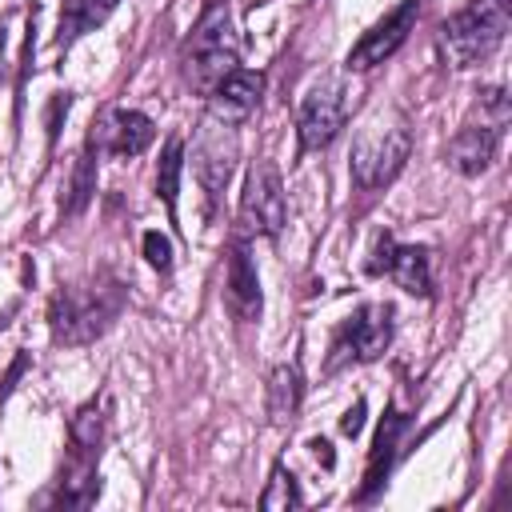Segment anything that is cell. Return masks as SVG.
<instances>
[{
	"label": "cell",
	"instance_id": "obj_28",
	"mask_svg": "<svg viewBox=\"0 0 512 512\" xmlns=\"http://www.w3.org/2000/svg\"><path fill=\"white\" fill-rule=\"evenodd\" d=\"M308 448H312V456H316L324 468H332V464H336V452H332V444H328V440H320V436H316Z\"/></svg>",
	"mask_w": 512,
	"mask_h": 512
},
{
	"label": "cell",
	"instance_id": "obj_10",
	"mask_svg": "<svg viewBox=\"0 0 512 512\" xmlns=\"http://www.w3.org/2000/svg\"><path fill=\"white\" fill-rule=\"evenodd\" d=\"M416 12H420V0H400L384 20H376V24L352 44L348 68L364 72V68H372V64H384V60L408 40V32H412V24H416Z\"/></svg>",
	"mask_w": 512,
	"mask_h": 512
},
{
	"label": "cell",
	"instance_id": "obj_14",
	"mask_svg": "<svg viewBox=\"0 0 512 512\" xmlns=\"http://www.w3.org/2000/svg\"><path fill=\"white\" fill-rule=\"evenodd\" d=\"M228 308L240 320H260V308H264L260 272L248 244H232V256H228Z\"/></svg>",
	"mask_w": 512,
	"mask_h": 512
},
{
	"label": "cell",
	"instance_id": "obj_25",
	"mask_svg": "<svg viewBox=\"0 0 512 512\" xmlns=\"http://www.w3.org/2000/svg\"><path fill=\"white\" fill-rule=\"evenodd\" d=\"M68 108H72V96L68 92H56L52 96V104H48V144H56V136H60V120L68 116Z\"/></svg>",
	"mask_w": 512,
	"mask_h": 512
},
{
	"label": "cell",
	"instance_id": "obj_4",
	"mask_svg": "<svg viewBox=\"0 0 512 512\" xmlns=\"http://www.w3.org/2000/svg\"><path fill=\"white\" fill-rule=\"evenodd\" d=\"M236 56H240V44L232 32L228 0H212L184 44V76L192 88L212 92V84L236 68Z\"/></svg>",
	"mask_w": 512,
	"mask_h": 512
},
{
	"label": "cell",
	"instance_id": "obj_26",
	"mask_svg": "<svg viewBox=\"0 0 512 512\" xmlns=\"http://www.w3.org/2000/svg\"><path fill=\"white\" fill-rule=\"evenodd\" d=\"M364 412H368V404H364V400H356V404L340 416V432L356 440V436H360V428H364Z\"/></svg>",
	"mask_w": 512,
	"mask_h": 512
},
{
	"label": "cell",
	"instance_id": "obj_16",
	"mask_svg": "<svg viewBox=\"0 0 512 512\" xmlns=\"http://www.w3.org/2000/svg\"><path fill=\"white\" fill-rule=\"evenodd\" d=\"M96 492H100V476H96V456H92V452H80V448H76V456L68 460L64 476L56 480V488H52L48 504H60V508H88V504L96 500Z\"/></svg>",
	"mask_w": 512,
	"mask_h": 512
},
{
	"label": "cell",
	"instance_id": "obj_12",
	"mask_svg": "<svg viewBox=\"0 0 512 512\" xmlns=\"http://www.w3.org/2000/svg\"><path fill=\"white\" fill-rule=\"evenodd\" d=\"M260 92H264V76L260 72L232 68L224 80L212 84V92H208V116L220 120V124H244L256 112Z\"/></svg>",
	"mask_w": 512,
	"mask_h": 512
},
{
	"label": "cell",
	"instance_id": "obj_9",
	"mask_svg": "<svg viewBox=\"0 0 512 512\" xmlns=\"http://www.w3.org/2000/svg\"><path fill=\"white\" fill-rule=\"evenodd\" d=\"M240 144H236V124H220V120H204L200 136H196V180L208 192V204L220 200V192L232 180Z\"/></svg>",
	"mask_w": 512,
	"mask_h": 512
},
{
	"label": "cell",
	"instance_id": "obj_8",
	"mask_svg": "<svg viewBox=\"0 0 512 512\" xmlns=\"http://www.w3.org/2000/svg\"><path fill=\"white\" fill-rule=\"evenodd\" d=\"M368 272L372 276H392L412 296H428L432 292V260H428V248L424 244H396L388 232H380L372 240Z\"/></svg>",
	"mask_w": 512,
	"mask_h": 512
},
{
	"label": "cell",
	"instance_id": "obj_20",
	"mask_svg": "<svg viewBox=\"0 0 512 512\" xmlns=\"http://www.w3.org/2000/svg\"><path fill=\"white\" fill-rule=\"evenodd\" d=\"M92 192H96V144L88 140V144H84V152L76 156V168H72V184H68L64 212H68V216L84 212V208H88V200H92Z\"/></svg>",
	"mask_w": 512,
	"mask_h": 512
},
{
	"label": "cell",
	"instance_id": "obj_1",
	"mask_svg": "<svg viewBox=\"0 0 512 512\" xmlns=\"http://www.w3.org/2000/svg\"><path fill=\"white\" fill-rule=\"evenodd\" d=\"M124 308V288L116 280H92L60 288L48 304V324L56 344H88L112 328Z\"/></svg>",
	"mask_w": 512,
	"mask_h": 512
},
{
	"label": "cell",
	"instance_id": "obj_6",
	"mask_svg": "<svg viewBox=\"0 0 512 512\" xmlns=\"http://www.w3.org/2000/svg\"><path fill=\"white\" fill-rule=\"evenodd\" d=\"M240 212H244V224L268 240H276L288 224V200H284V184H280V172L272 160H256L248 168V180H244V200H240Z\"/></svg>",
	"mask_w": 512,
	"mask_h": 512
},
{
	"label": "cell",
	"instance_id": "obj_3",
	"mask_svg": "<svg viewBox=\"0 0 512 512\" xmlns=\"http://www.w3.org/2000/svg\"><path fill=\"white\" fill-rule=\"evenodd\" d=\"M512 24V0H472L440 28V52L452 68L484 64L508 36Z\"/></svg>",
	"mask_w": 512,
	"mask_h": 512
},
{
	"label": "cell",
	"instance_id": "obj_27",
	"mask_svg": "<svg viewBox=\"0 0 512 512\" xmlns=\"http://www.w3.org/2000/svg\"><path fill=\"white\" fill-rule=\"evenodd\" d=\"M24 368H28V352H16V360L8 364V372H4V380H0V400H8V396H12L16 380L24 376Z\"/></svg>",
	"mask_w": 512,
	"mask_h": 512
},
{
	"label": "cell",
	"instance_id": "obj_5",
	"mask_svg": "<svg viewBox=\"0 0 512 512\" xmlns=\"http://www.w3.org/2000/svg\"><path fill=\"white\" fill-rule=\"evenodd\" d=\"M392 304H360L336 332L332 340V360L328 372H336L340 364H368L376 356H384V348L392 344Z\"/></svg>",
	"mask_w": 512,
	"mask_h": 512
},
{
	"label": "cell",
	"instance_id": "obj_22",
	"mask_svg": "<svg viewBox=\"0 0 512 512\" xmlns=\"http://www.w3.org/2000/svg\"><path fill=\"white\" fill-rule=\"evenodd\" d=\"M300 504H304V492H300L296 476L284 464H276L268 488L260 492V508H300Z\"/></svg>",
	"mask_w": 512,
	"mask_h": 512
},
{
	"label": "cell",
	"instance_id": "obj_2",
	"mask_svg": "<svg viewBox=\"0 0 512 512\" xmlns=\"http://www.w3.org/2000/svg\"><path fill=\"white\" fill-rule=\"evenodd\" d=\"M408 152H412V128H408V120L400 112H376V116H368L360 124V132L352 140V156H348L352 184L360 192L384 188L404 168Z\"/></svg>",
	"mask_w": 512,
	"mask_h": 512
},
{
	"label": "cell",
	"instance_id": "obj_23",
	"mask_svg": "<svg viewBox=\"0 0 512 512\" xmlns=\"http://www.w3.org/2000/svg\"><path fill=\"white\" fill-rule=\"evenodd\" d=\"M508 120H512V100H508V92H504L500 84L484 88V92H480V124H488V128L504 132V128H508Z\"/></svg>",
	"mask_w": 512,
	"mask_h": 512
},
{
	"label": "cell",
	"instance_id": "obj_21",
	"mask_svg": "<svg viewBox=\"0 0 512 512\" xmlns=\"http://www.w3.org/2000/svg\"><path fill=\"white\" fill-rule=\"evenodd\" d=\"M104 424H108V416H104V404L100 400H88V404H80L76 408V416H72V444L80 448V452H100V444H104Z\"/></svg>",
	"mask_w": 512,
	"mask_h": 512
},
{
	"label": "cell",
	"instance_id": "obj_11",
	"mask_svg": "<svg viewBox=\"0 0 512 512\" xmlns=\"http://www.w3.org/2000/svg\"><path fill=\"white\" fill-rule=\"evenodd\" d=\"M156 128L140 108H108L96 124H92V144L104 148L108 156H140L152 144Z\"/></svg>",
	"mask_w": 512,
	"mask_h": 512
},
{
	"label": "cell",
	"instance_id": "obj_24",
	"mask_svg": "<svg viewBox=\"0 0 512 512\" xmlns=\"http://www.w3.org/2000/svg\"><path fill=\"white\" fill-rule=\"evenodd\" d=\"M144 260L152 264V268H160V272H168L172 268V240L164 236V232H144Z\"/></svg>",
	"mask_w": 512,
	"mask_h": 512
},
{
	"label": "cell",
	"instance_id": "obj_19",
	"mask_svg": "<svg viewBox=\"0 0 512 512\" xmlns=\"http://www.w3.org/2000/svg\"><path fill=\"white\" fill-rule=\"evenodd\" d=\"M180 172H184V136L172 132L156 160V196L164 200L172 224H176V200H180Z\"/></svg>",
	"mask_w": 512,
	"mask_h": 512
},
{
	"label": "cell",
	"instance_id": "obj_15",
	"mask_svg": "<svg viewBox=\"0 0 512 512\" xmlns=\"http://www.w3.org/2000/svg\"><path fill=\"white\" fill-rule=\"evenodd\" d=\"M496 148H500V132L488 128V124H468L460 128L452 140H448V164L460 172V176H480L488 172V164L496 160Z\"/></svg>",
	"mask_w": 512,
	"mask_h": 512
},
{
	"label": "cell",
	"instance_id": "obj_18",
	"mask_svg": "<svg viewBox=\"0 0 512 512\" xmlns=\"http://www.w3.org/2000/svg\"><path fill=\"white\" fill-rule=\"evenodd\" d=\"M300 396H304L300 368H296V364H280V368H272V376H268V416H272L276 424L296 420V412H300Z\"/></svg>",
	"mask_w": 512,
	"mask_h": 512
},
{
	"label": "cell",
	"instance_id": "obj_7",
	"mask_svg": "<svg viewBox=\"0 0 512 512\" xmlns=\"http://www.w3.org/2000/svg\"><path fill=\"white\" fill-rule=\"evenodd\" d=\"M348 120V96L336 80H324L316 84L304 104H300V116H296V132H300V152H320L328 148L340 128Z\"/></svg>",
	"mask_w": 512,
	"mask_h": 512
},
{
	"label": "cell",
	"instance_id": "obj_17",
	"mask_svg": "<svg viewBox=\"0 0 512 512\" xmlns=\"http://www.w3.org/2000/svg\"><path fill=\"white\" fill-rule=\"evenodd\" d=\"M116 4H120V0H64L56 44H60V48H72L80 36H88L92 28H100V24L116 12Z\"/></svg>",
	"mask_w": 512,
	"mask_h": 512
},
{
	"label": "cell",
	"instance_id": "obj_13",
	"mask_svg": "<svg viewBox=\"0 0 512 512\" xmlns=\"http://www.w3.org/2000/svg\"><path fill=\"white\" fill-rule=\"evenodd\" d=\"M404 428H408V416H404V412H396V408H388V412H384V420H380V428H376L372 452H368V468H364L360 500H372V496L384 488V480H388V472H392V464H396V452H400V436H404Z\"/></svg>",
	"mask_w": 512,
	"mask_h": 512
}]
</instances>
